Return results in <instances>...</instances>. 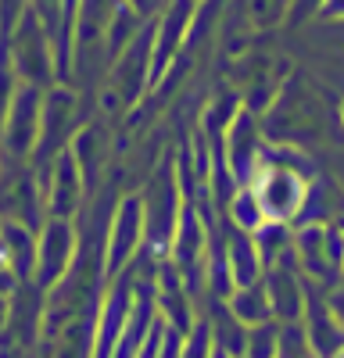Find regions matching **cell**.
Segmentation results:
<instances>
[{
    "instance_id": "obj_25",
    "label": "cell",
    "mask_w": 344,
    "mask_h": 358,
    "mask_svg": "<svg viewBox=\"0 0 344 358\" xmlns=\"http://www.w3.org/2000/svg\"><path fill=\"white\" fill-rule=\"evenodd\" d=\"M15 287H18V280H15V276L8 273V268H4V265H0V294H11Z\"/></svg>"
},
{
    "instance_id": "obj_11",
    "label": "cell",
    "mask_w": 344,
    "mask_h": 358,
    "mask_svg": "<svg viewBox=\"0 0 344 358\" xmlns=\"http://www.w3.org/2000/svg\"><path fill=\"white\" fill-rule=\"evenodd\" d=\"M269 126L266 133L269 136H280V140H301V136H312L315 133V122L323 118V108L315 104L308 94H298V90H280L276 101L269 104Z\"/></svg>"
},
{
    "instance_id": "obj_19",
    "label": "cell",
    "mask_w": 344,
    "mask_h": 358,
    "mask_svg": "<svg viewBox=\"0 0 344 358\" xmlns=\"http://www.w3.org/2000/svg\"><path fill=\"white\" fill-rule=\"evenodd\" d=\"M248 15H251V25H255V29L276 25V22L287 18V0H251Z\"/></svg>"
},
{
    "instance_id": "obj_26",
    "label": "cell",
    "mask_w": 344,
    "mask_h": 358,
    "mask_svg": "<svg viewBox=\"0 0 344 358\" xmlns=\"http://www.w3.org/2000/svg\"><path fill=\"white\" fill-rule=\"evenodd\" d=\"M341 118H344V108H341Z\"/></svg>"
},
{
    "instance_id": "obj_3",
    "label": "cell",
    "mask_w": 344,
    "mask_h": 358,
    "mask_svg": "<svg viewBox=\"0 0 344 358\" xmlns=\"http://www.w3.org/2000/svg\"><path fill=\"white\" fill-rule=\"evenodd\" d=\"M262 204V215L266 222H291V219H301V208H305V197L312 190V183L291 169V162H266L262 172H258L251 183H248Z\"/></svg>"
},
{
    "instance_id": "obj_13",
    "label": "cell",
    "mask_w": 344,
    "mask_h": 358,
    "mask_svg": "<svg viewBox=\"0 0 344 358\" xmlns=\"http://www.w3.org/2000/svg\"><path fill=\"white\" fill-rule=\"evenodd\" d=\"M0 265H4L18 283H33L36 229L18 226V222H0Z\"/></svg>"
},
{
    "instance_id": "obj_6",
    "label": "cell",
    "mask_w": 344,
    "mask_h": 358,
    "mask_svg": "<svg viewBox=\"0 0 344 358\" xmlns=\"http://www.w3.org/2000/svg\"><path fill=\"white\" fill-rule=\"evenodd\" d=\"M47 219L40 176L29 162H0V222L40 229Z\"/></svg>"
},
{
    "instance_id": "obj_27",
    "label": "cell",
    "mask_w": 344,
    "mask_h": 358,
    "mask_svg": "<svg viewBox=\"0 0 344 358\" xmlns=\"http://www.w3.org/2000/svg\"><path fill=\"white\" fill-rule=\"evenodd\" d=\"M194 4H201V0H194Z\"/></svg>"
},
{
    "instance_id": "obj_21",
    "label": "cell",
    "mask_w": 344,
    "mask_h": 358,
    "mask_svg": "<svg viewBox=\"0 0 344 358\" xmlns=\"http://www.w3.org/2000/svg\"><path fill=\"white\" fill-rule=\"evenodd\" d=\"M122 4H126V8H133V11H136L143 22H151V18H155V15H158L165 4H169V0H122Z\"/></svg>"
},
{
    "instance_id": "obj_12",
    "label": "cell",
    "mask_w": 344,
    "mask_h": 358,
    "mask_svg": "<svg viewBox=\"0 0 344 358\" xmlns=\"http://www.w3.org/2000/svg\"><path fill=\"white\" fill-rule=\"evenodd\" d=\"M262 287L269 297V308L276 319L283 322H298L305 312V287L294 273V251H287L283 258H276L273 265L262 268Z\"/></svg>"
},
{
    "instance_id": "obj_20",
    "label": "cell",
    "mask_w": 344,
    "mask_h": 358,
    "mask_svg": "<svg viewBox=\"0 0 344 358\" xmlns=\"http://www.w3.org/2000/svg\"><path fill=\"white\" fill-rule=\"evenodd\" d=\"M320 8H323V0H287V22L301 25V22L320 15Z\"/></svg>"
},
{
    "instance_id": "obj_2",
    "label": "cell",
    "mask_w": 344,
    "mask_h": 358,
    "mask_svg": "<svg viewBox=\"0 0 344 358\" xmlns=\"http://www.w3.org/2000/svg\"><path fill=\"white\" fill-rule=\"evenodd\" d=\"M143 201V248L155 258L169 255L172 233L180 226V212H183V194H180V179L172 162H165L140 194Z\"/></svg>"
},
{
    "instance_id": "obj_14",
    "label": "cell",
    "mask_w": 344,
    "mask_h": 358,
    "mask_svg": "<svg viewBox=\"0 0 344 358\" xmlns=\"http://www.w3.org/2000/svg\"><path fill=\"white\" fill-rule=\"evenodd\" d=\"M69 151H72V155H76V162H79V172H83L86 190L94 194V190H97V183H101V172H104V165H108V158H111L108 129H104V126H97V122L76 129V136H72V143H69Z\"/></svg>"
},
{
    "instance_id": "obj_1",
    "label": "cell",
    "mask_w": 344,
    "mask_h": 358,
    "mask_svg": "<svg viewBox=\"0 0 344 358\" xmlns=\"http://www.w3.org/2000/svg\"><path fill=\"white\" fill-rule=\"evenodd\" d=\"M8 47V62L15 69V79L18 83H29V86H54L57 83V69H54V43H50V33L43 29V22L36 18L33 8H22L11 33L4 40Z\"/></svg>"
},
{
    "instance_id": "obj_17",
    "label": "cell",
    "mask_w": 344,
    "mask_h": 358,
    "mask_svg": "<svg viewBox=\"0 0 344 358\" xmlns=\"http://www.w3.org/2000/svg\"><path fill=\"white\" fill-rule=\"evenodd\" d=\"M222 212H226L229 226L241 229V233H255L258 226L266 222L262 204H258V197H255V190H251V187H237V190H234V197L226 201Z\"/></svg>"
},
{
    "instance_id": "obj_16",
    "label": "cell",
    "mask_w": 344,
    "mask_h": 358,
    "mask_svg": "<svg viewBox=\"0 0 344 358\" xmlns=\"http://www.w3.org/2000/svg\"><path fill=\"white\" fill-rule=\"evenodd\" d=\"M229 315H234L241 326H248V330L273 319V308H269V297H266L262 280L248 283V287H237L234 294H229Z\"/></svg>"
},
{
    "instance_id": "obj_5",
    "label": "cell",
    "mask_w": 344,
    "mask_h": 358,
    "mask_svg": "<svg viewBox=\"0 0 344 358\" xmlns=\"http://www.w3.org/2000/svg\"><path fill=\"white\" fill-rule=\"evenodd\" d=\"M104 94H108V104L119 111L140 104L143 94H151V22L143 25V33L122 54L111 57Z\"/></svg>"
},
{
    "instance_id": "obj_8",
    "label": "cell",
    "mask_w": 344,
    "mask_h": 358,
    "mask_svg": "<svg viewBox=\"0 0 344 358\" xmlns=\"http://www.w3.org/2000/svg\"><path fill=\"white\" fill-rule=\"evenodd\" d=\"M76 90L69 86H47L43 90V108H40V140H36V155H33V165L36 172H43L57 155L65 151L76 136Z\"/></svg>"
},
{
    "instance_id": "obj_9",
    "label": "cell",
    "mask_w": 344,
    "mask_h": 358,
    "mask_svg": "<svg viewBox=\"0 0 344 358\" xmlns=\"http://www.w3.org/2000/svg\"><path fill=\"white\" fill-rule=\"evenodd\" d=\"M76 255H79L76 222H69V219H43V226L36 229V265H33L36 287H43V290L57 287L72 273Z\"/></svg>"
},
{
    "instance_id": "obj_24",
    "label": "cell",
    "mask_w": 344,
    "mask_h": 358,
    "mask_svg": "<svg viewBox=\"0 0 344 358\" xmlns=\"http://www.w3.org/2000/svg\"><path fill=\"white\" fill-rule=\"evenodd\" d=\"M8 322H11V301H8V294H0V334L8 330Z\"/></svg>"
},
{
    "instance_id": "obj_22",
    "label": "cell",
    "mask_w": 344,
    "mask_h": 358,
    "mask_svg": "<svg viewBox=\"0 0 344 358\" xmlns=\"http://www.w3.org/2000/svg\"><path fill=\"white\" fill-rule=\"evenodd\" d=\"M315 18L320 22H344V0H323V8Z\"/></svg>"
},
{
    "instance_id": "obj_7",
    "label": "cell",
    "mask_w": 344,
    "mask_h": 358,
    "mask_svg": "<svg viewBox=\"0 0 344 358\" xmlns=\"http://www.w3.org/2000/svg\"><path fill=\"white\" fill-rule=\"evenodd\" d=\"M143 251V201L140 194H126L115 201L111 219H108V233H104V276H119L133 265V258Z\"/></svg>"
},
{
    "instance_id": "obj_15",
    "label": "cell",
    "mask_w": 344,
    "mask_h": 358,
    "mask_svg": "<svg viewBox=\"0 0 344 358\" xmlns=\"http://www.w3.org/2000/svg\"><path fill=\"white\" fill-rule=\"evenodd\" d=\"M308 308V348L315 351V358H334L344 348V330L337 326V319L330 315V308H320L315 301L305 305Z\"/></svg>"
},
{
    "instance_id": "obj_18",
    "label": "cell",
    "mask_w": 344,
    "mask_h": 358,
    "mask_svg": "<svg viewBox=\"0 0 344 358\" xmlns=\"http://www.w3.org/2000/svg\"><path fill=\"white\" fill-rule=\"evenodd\" d=\"M276 358H315V351L308 348L305 330H298L294 322H287L280 330V341H276Z\"/></svg>"
},
{
    "instance_id": "obj_10",
    "label": "cell",
    "mask_w": 344,
    "mask_h": 358,
    "mask_svg": "<svg viewBox=\"0 0 344 358\" xmlns=\"http://www.w3.org/2000/svg\"><path fill=\"white\" fill-rule=\"evenodd\" d=\"M40 176V187H43V208H47V219H69L76 222V215L83 212V201H86V183H83V172L76 155L65 151L57 155Z\"/></svg>"
},
{
    "instance_id": "obj_4",
    "label": "cell",
    "mask_w": 344,
    "mask_h": 358,
    "mask_svg": "<svg viewBox=\"0 0 344 358\" xmlns=\"http://www.w3.org/2000/svg\"><path fill=\"white\" fill-rule=\"evenodd\" d=\"M40 108H43V90L18 83L4 115V126H0V162H33L40 140Z\"/></svg>"
},
{
    "instance_id": "obj_23",
    "label": "cell",
    "mask_w": 344,
    "mask_h": 358,
    "mask_svg": "<svg viewBox=\"0 0 344 358\" xmlns=\"http://www.w3.org/2000/svg\"><path fill=\"white\" fill-rule=\"evenodd\" d=\"M327 308H330V315L337 319V326L344 330V290H337V294L330 297V301H327Z\"/></svg>"
}]
</instances>
